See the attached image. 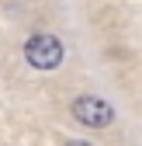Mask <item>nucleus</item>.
<instances>
[{
  "label": "nucleus",
  "instance_id": "obj_1",
  "mask_svg": "<svg viewBox=\"0 0 142 146\" xmlns=\"http://www.w3.org/2000/svg\"><path fill=\"white\" fill-rule=\"evenodd\" d=\"M24 56L35 70H56L62 63V42L56 35H35L24 45Z\"/></svg>",
  "mask_w": 142,
  "mask_h": 146
},
{
  "label": "nucleus",
  "instance_id": "obj_2",
  "mask_svg": "<svg viewBox=\"0 0 142 146\" xmlns=\"http://www.w3.org/2000/svg\"><path fill=\"white\" fill-rule=\"evenodd\" d=\"M73 115H76L83 125H90V129H104V125L114 118L111 104L104 101V98H94V94H83V98H76V101H73Z\"/></svg>",
  "mask_w": 142,
  "mask_h": 146
},
{
  "label": "nucleus",
  "instance_id": "obj_3",
  "mask_svg": "<svg viewBox=\"0 0 142 146\" xmlns=\"http://www.w3.org/2000/svg\"><path fill=\"white\" fill-rule=\"evenodd\" d=\"M66 146H90V143H80V139H73V143H66Z\"/></svg>",
  "mask_w": 142,
  "mask_h": 146
}]
</instances>
